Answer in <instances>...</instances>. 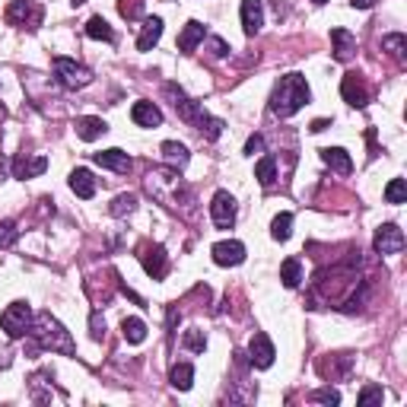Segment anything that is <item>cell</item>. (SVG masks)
<instances>
[{
	"mask_svg": "<svg viewBox=\"0 0 407 407\" xmlns=\"http://www.w3.org/2000/svg\"><path fill=\"white\" fill-rule=\"evenodd\" d=\"M210 216L220 229H229L235 223V201L229 191H216L213 194V204H210Z\"/></svg>",
	"mask_w": 407,
	"mask_h": 407,
	"instance_id": "9c48e42d",
	"label": "cell"
},
{
	"mask_svg": "<svg viewBox=\"0 0 407 407\" xmlns=\"http://www.w3.org/2000/svg\"><path fill=\"white\" fill-rule=\"evenodd\" d=\"M350 4H353V6H356V10H369V6H372V4H375V0H350Z\"/></svg>",
	"mask_w": 407,
	"mask_h": 407,
	"instance_id": "60d3db41",
	"label": "cell"
},
{
	"mask_svg": "<svg viewBox=\"0 0 407 407\" xmlns=\"http://www.w3.org/2000/svg\"><path fill=\"white\" fill-rule=\"evenodd\" d=\"M0 328H4L10 337H23V334H29V328H32V309H29L25 302H13V305H6V312L0 315Z\"/></svg>",
	"mask_w": 407,
	"mask_h": 407,
	"instance_id": "8992f818",
	"label": "cell"
},
{
	"mask_svg": "<svg viewBox=\"0 0 407 407\" xmlns=\"http://www.w3.org/2000/svg\"><path fill=\"white\" fill-rule=\"evenodd\" d=\"M254 175H258V182L264 184V188H271V184L277 182V159H273V156H264L258 165H254Z\"/></svg>",
	"mask_w": 407,
	"mask_h": 407,
	"instance_id": "83f0119b",
	"label": "cell"
},
{
	"mask_svg": "<svg viewBox=\"0 0 407 407\" xmlns=\"http://www.w3.org/2000/svg\"><path fill=\"white\" fill-rule=\"evenodd\" d=\"M322 159L337 172V175H350V172H353V159H350L347 150H341V146H324Z\"/></svg>",
	"mask_w": 407,
	"mask_h": 407,
	"instance_id": "ac0fdd59",
	"label": "cell"
},
{
	"mask_svg": "<svg viewBox=\"0 0 407 407\" xmlns=\"http://www.w3.org/2000/svg\"><path fill=\"white\" fill-rule=\"evenodd\" d=\"M140 264H143V271L150 273L153 280H163L165 273H169V258H165V248L163 245H140Z\"/></svg>",
	"mask_w": 407,
	"mask_h": 407,
	"instance_id": "52a82bcc",
	"label": "cell"
},
{
	"mask_svg": "<svg viewBox=\"0 0 407 407\" xmlns=\"http://www.w3.org/2000/svg\"><path fill=\"white\" fill-rule=\"evenodd\" d=\"M45 19V10L38 0H13L6 6V23L10 25H25V29H38Z\"/></svg>",
	"mask_w": 407,
	"mask_h": 407,
	"instance_id": "277c9868",
	"label": "cell"
},
{
	"mask_svg": "<svg viewBox=\"0 0 407 407\" xmlns=\"http://www.w3.org/2000/svg\"><path fill=\"white\" fill-rule=\"evenodd\" d=\"M159 38H163V19L159 16L143 19V29H140V38H137V51H150Z\"/></svg>",
	"mask_w": 407,
	"mask_h": 407,
	"instance_id": "ffe728a7",
	"label": "cell"
},
{
	"mask_svg": "<svg viewBox=\"0 0 407 407\" xmlns=\"http://www.w3.org/2000/svg\"><path fill=\"white\" fill-rule=\"evenodd\" d=\"M48 169V159L45 156H16L13 159V178H35Z\"/></svg>",
	"mask_w": 407,
	"mask_h": 407,
	"instance_id": "9a60e30c",
	"label": "cell"
},
{
	"mask_svg": "<svg viewBox=\"0 0 407 407\" xmlns=\"http://www.w3.org/2000/svg\"><path fill=\"white\" fill-rule=\"evenodd\" d=\"M70 188H73L76 197H83V201H89V197L95 194V178L89 169H73L70 172Z\"/></svg>",
	"mask_w": 407,
	"mask_h": 407,
	"instance_id": "d6986e66",
	"label": "cell"
},
{
	"mask_svg": "<svg viewBox=\"0 0 407 407\" xmlns=\"http://www.w3.org/2000/svg\"><path fill=\"white\" fill-rule=\"evenodd\" d=\"M210 54L213 57H226L229 54V48H226V42H223V38H210Z\"/></svg>",
	"mask_w": 407,
	"mask_h": 407,
	"instance_id": "ab89813d",
	"label": "cell"
},
{
	"mask_svg": "<svg viewBox=\"0 0 407 407\" xmlns=\"http://www.w3.org/2000/svg\"><path fill=\"white\" fill-rule=\"evenodd\" d=\"M93 163L102 165V169L118 172V175H127V172L134 169L131 156H127L124 150H102V153H93Z\"/></svg>",
	"mask_w": 407,
	"mask_h": 407,
	"instance_id": "4fadbf2b",
	"label": "cell"
},
{
	"mask_svg": "<svg viewBox=\"0 0 407 407\" xmlns=\"http://www.w3.org/2000/svg\"><path fill=\"white\" fill-rule=\"evenodd\" d=\"M80 4H86V0H73V6H80Z\"/></svg>",
	"mask_w": 407,
	"mask_h": 407,
	"instance_id": "b9f144b4",
	"label": "cell"
},
{
	"mask_svg": "<svg viewBox=\"0 0 407 407\" xmlns=\"http://www.w3.org/2000/svg\"><path fill=\"white\" fill-rule=\"evenodd\" d=\"M118 13L124 19H140V13H143V0H118Z\"/></svg>",
	"mask_w": 407,
	"mask_h": 407,
	"instance_id": "e575fe53",
	"label": "cell"
},
{
	"mask_svg": "<svg viewBox=\"0 0 407 407\" xmlns=\"http://www.w3.org/2000/svg\"><path fill=\"white\" fill-rule=\"evenodd\" d=\"M134 207H137V194H118V197H114V204H112V213L124 216V213H131Z\"/></svg>",
	"mask_w": 407,
	"mask_h": 407,
	"instance_id": "1f68e13d",
	"label": "cell"
},
{
	"mask_svg": "<svg viewBox=\"0 0 407 407\" xmlns=\"http://www.w3.org/2000/svg\"><path fill=\"white\" fill-rule=\"evenodd\" d=\"M32 350H51V353H64V356H73L76 347L70 341V334L64 331V324L57 322L51 312H38L32 318Z\"/></svg>",
	"mask_w": 407,
	"mask_h": 407,
	"instance_id": "6da1fadb",
	"label": "cell"
},
{
	"mask_svg": "<svg viewBox=\"0 0 407 407\" xmlns=\"http://www.w3.org/2000/svg\"><path fill=\"white\" fill-rule=\"evenodd\" d=\"M401 248H404V232H401L394 223L379 226V232H375V252L379 254H398Z\"/></svg>",
	"mask_w": 407,
	"mask_h": 407,
	"instance_id": "8fae6325",
	"label": "cell"
},
{
	"mask_svg": "<svg viewBox=\"0 0 407 407\" xmlns=\"http://www.w3.org/2000/svg\"><path fill=\"white\" fill-rule=\"evenodd\" d=\"M245 153H248V156H254V153H264V137H261V134H252V137H248V143H245Z\"/></svg>",
	"mask_w": 407,
	"mask_h": 407,
	"instance_id": "f35d334b",
	"label": "cell"
},
{
	"mask_svg": "<svg viewBox=\"0 0 407 407\" xmlns=\"http://www.w3.org/2000/svg\"><path fill=\"white\" fill-rule=\"evenodd\" d=\"M309 398H312V401H318V404H331V407L341 404V394H337L334 388H318V391H312Z\"/></svg>",
	"mask_w": 407,
	"mask_h": 407,
	"instance_id": "d590c367",
	"label": "cell"
},
{
	"mask_svg": "<svg viewBox=\"0 0 407 407\" xmlns=\"http://www.w3.org/2000/svg\"><path fill=\"white\" fill-rule=\"evenodd\" d=\"M163 156H165V163H169V165L184 169V165H188V159H191V153H188V146L175 143V140H165V143H163Z\"/></svg>",
	"mask_w": 407,
	"mask_h": 407,
	"instance_id": "603a6c76",
	"label": "cell"
},
{
	"mask_svg": "<svg viewBox=\"0 0 407 407\" xmlns=\"http://www.w3.org/2000/svg\"><path fill=\"white\" fill-rule=\"evenodd\" d=\"M131 118H134V124H140V127H159L163 124V112H159L153 102H134Z\"/></svg>",
	"mask_w": 407,
	"mask_h": 407,
	"instance_id": "2e32d148",
	"label": "cell"
},
{
	"mask_svg": "<svg viewBox=\"0 0 407 407\" xmlns=\"http://www.w3.org/2000/svg\"><path fill=\"white\" fill-rule=\"evenodd\" d=\"M305 102H309V83H305V76L286 73V76H280V83L271 93V114L290 118V114H296Z\"/></svg>",
	"mask_w": 407,
	"mask_h": 407,
	"instance_id": "7a4b0ae2",
	"label": "cell"
},
{
	"mask_svg": "<svg viewBox=\"0 0 407 407\" xmlns=\"http://www.w3.org/2000/svg\"><path fill=\"white\" fill-rule=\"evenodd\" d=\"M273 356H277V350H273L271 337H267L264 331H258V334L252 337V343H248V362H252L254 369H271Z\"/></svg>",
	"mask_w": 407,
	"mask_h": 407,
	"instance_id": "ba28073f",
	"label": "cell"
},
{
	"mask_svg": "<svg viewBox=\"0 0 407 407\" xmlns=\"http://www.w3.org/2000/svg\"><path fill=\"white\" fill-rule=\"evenodd\" d=\"M165 95H169V99H172V105H175V112L182 114V118L188 121V124H194L197 131H201L207 140H216V137H220V134H223V127H226V124H223L220 118H210V114L204 112V108L197 105V102H191L188 95H184L182 89L175 86V83H165Z\"/></svg>",
	"mask_w": 407,
	"mask_h": 407,
	"instance_id": "3957f363",
	"label": "cell"
},
{
	"mask_svg": "<svg viewBox=\"0 0 407 407\" xmlns=\"http://www.w3.org/2000/svg\"><path fill=\"white\" fill-rule=\"evenodd\" d=\"M331 42H334V61H350L356 54V35L347 29H331Z\"/></svg>",
	"mask_w": 407,
	"mask_h": 407,
	"instance_id": "e0dca14e",
	"label": "cell"
},
{
	"mask_svg": "<svg viewBox=\"0 0 407 407\" xmlns=\"http://www.w3.org/2000/svg\"><path fill=\"white\" fill-rule=\"evenodd\" d=\"M382 398H385V394H382L379 385H366V388L360 391V398H356V401H360V404L366 407V404H372V401H382Z\"/></svg>",
	"mask_w": 407,
	"mask_h": 407,
	"instance_id": "8d00e7d4",
	"label": "cell"
},
{
	"mask_svg": "<svg viewBox=\"0 0 407 407\" xmlns=\"http://www.w3.org/2000/svg\"><path fill=\"white\" fill-rule=\"evenodd\" d=\"M54 73L67 89H83L93 83V70L70 61V57H54Z\"/></svg>",
	"mask_w": 407,
	"mask_h": 407,
	"instance_id": "5b68a950",
	"label": "cell"
},
{
	"mask_svg": "<svg viewBox=\"0 0 407 407\" xmlns=\"http://www.w3.org/2000/svg\"><path fill=\"white\" fill-rule=\"evenodd\" d=\"M172 385L178 388V391H188L191 388V382H194V366H191V362H178L175 369H172Z\"/></svg>",
	"mask_w": 407,
	"mask_h": 407,
	"instance_id": "4316f807",
	"label": "cell"
},
{
	"mask_svg": "<svg viewBox=\"0 0 407 407\" xmlns=\"http://www.w3.org/2000/svg\"><path fill=\"white\" fill-rule=\"evenodd\" d=\"M184 347H188L191 353H204V347H207V337H204V331L191 328L188 334H184Z\"/></svg>",
	"mask_w": 407,
	"mask_h": 407,
	"instance_id": "d6a6232c",
	"label": "cell"
},
{
	"mask_svg": "<svg viewBox=\"0 0 407 407\" xmlns=\"http://www.w3.org/2000/svg\"><path fill=\"white\" fill-rule=\"evenodd\" d=\"M280 280H283L286 290H296L302 283V264H299V258H286L280 264Z\"/></svg>",
	"mask_w": 407,
	"mask_h": 407,
	"instance_id": "cb8c5ba5",
	"label": "cell"
},
{
	"mask_svg": "<svg viewBox=\"0 0 407 407\" xmlns=\"http://www.w3.org/2000/svg\"><path fill=\"white\" fill-rule=\"evenodd\" d=\"M108 131V124L102 118H76V137L80 140H95Z\"/></svg>",
	"mask_w": 407,
	"mask_h": 407,
	"instance_id": "7402d4cb",
	"label": "cell"
},
{
	"mask_svg": "<svg viewBox=\"0 0 407 407\" xmlns=\"http://www.w3.org/2000/svg\"><path fill=\"white\" fill-rule=\"evenodd\" d=\"M341 95H343V102H347V105L366 108V102H369L366 80H362V76H356V73H347V76H343V83H341Z\"/></svg>",
	"mask_w": 407,
	"mask_h": 407,
	"instance_id": "30bf717a",
	"label": "cell"
},
{
	"mask_svg": "<svg viewBox=\"0 0 407 407\" xmlns=\"http://www.w3.org/2000/svg\"><path fill=\"white\" fill-rule=\"evenodd\" d=\"M89 328H93L95 341H102V337H105V318H102L99 312H93V318H89Z\"/></svg>",
	"mask_w": 407,
	"mask_h": 407,
	"instance_id": "74e56055",
	"label": "cell"
},
{
	"mask_svg": "<svg viewBox=\"0 0 407 407\" xmlns=\"http://www.w3.org/2000/svg\"><path fill=\"white\" fill-rule=\"evenodd\" d=\"M290 232H293V213H277V216H273V223H271L273 239L286 242V239H290Z\"/></svg>",
	"mask_w": 407,
	"mask_h": 407,
	"instance_id": "f1b7e54d",
	"label": "cell"
},
{
	"mask_svg": "<svg viewBox=\"0 0 407 407\" xmlns=\"http://www.w3.org/2000/svg\"><path fill=\"white\" fill-rule=\"evenodd\" d=\"M86 35L95 38V42H114L112 25H108L102 16H93V19H89V23H86Z\"/></svg>",
	"mask_w": 407,
	"mask_h": 407,
	"instance_id": "d4e9b609",
	"label": "cell"
},
{
	"mask_svg": "<svg viewBox=\"0 0 407 407\" xmlns=\"http://www.w3.org/2000/svg\"><path fill=\"white\" fill-rule=\"evenodd\" d=\"M264 25V4L261 0H242V29L245 35H258Z\"/></svg>",
	"mask_w": 407,
	"mask_h": 407,
	"instance_id": "5bb4252c",
	"label": "cell"
},
{
	"mask_svg": "<svg viewBox=\"0 0 407 407\" xmlns=\"http://www.w3.org/2000/svg\"><path fill=\"white\" fill-rule=\"evenodd\" d=\"M121 331H124L127 343H143L146 341V324L140 322V318H124V322H121Z\"/></svg>",
	"mask_w": 407,
	"mask_h": 407,
	"instance_id": "484cf974",
	"label": "cell"
},
{
	"mask_svg": "<svg viewBox=\"0 0 407 407\" xmlns=\"http://www.w3.org/2000/svg\"><path fill=\"white\" fill-rule=\"evenodd\" d=\"M210 254H213V261L220 267H235L245 261V245H242V242H216V245L210 248Z\"/></svg>",
	"mask_w": 407,
	"mask_h": 407,
	"instance_id": "7c38bea8",
	"label": "cell"
},
{
	"mask_svg": "<svg viewBox=\"0 0 407 407\" xmlns=\"http://www.w3.org/2000/svg\"><path fill=\"white\" fill-rule=\"evenodd\" d=\"M201 42H204V23L191 19V23L182 29V35H178V51H182V54H191Z\"/></svg>",
	"mask_w": 407,
	"mask_h": 407,
	"instance_id": "44dd1931",
	"label": "cell"
},
{
	"mask_svg": "<svg viewBox=\"0 0 407 407\" xmlns=\"http://www.w3.org/2000/svg\"><path fill=\"white\" fill-rule=\"evenodd\" d=\"M382 48H385L388 54L394 57V61H404V51H407V38L401 35V32H394V35H385V38H382Z\"/></svg>",
	"mask_w": 407,
	"mask_h": 407,
	"instance_id": "f546056e",
	"label": "cell"
},
{
	"mask_svg": "<svg viewBox=\"0 0 407 407\" xmlns=\"http://www.w3.org/2000/svg\"><path fill=\"white\" fill-rule=\"evenodd\" d=\"M315 4H328V0H315Z\"/></svg>",
	"mask_w": 407,
	"mask_h": 407,
	"instance_id": "7bdbcfd3",
	"label": "cell"
},
{
	"mask_svg": "<svg viewBox=\"0 0 407 407\" xmlns=\"http://www.w3.org/2000/svg\"><path fill=\"white\" fill-rule=\"evenodd\" d=\"M16 239H19L16 223H13V220H4V223H0V248H10Z\"/></svg>",
	"mask_w": 407,
	"mask_h": 407,
	"instance_id": "836d02e7",
	"label": "cell"
},
{
	"mask_svg": "<svg viewBox=\"0 0 407 407\" xmlns=\"http://www.w3.org/2000/svg\"><path fill=\"white\" fill-rule=\"evenodd\" d=\"M404 197H407L404 178H391V182H388V188H385V201L388 204H404Z\"/></svg>",
	"mask_w": 407,
	"mask_h": 407,
	"instance_id": "4dcf8cb0",
	"label": "cell"
}]
</instances>
